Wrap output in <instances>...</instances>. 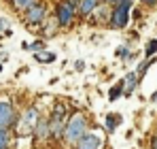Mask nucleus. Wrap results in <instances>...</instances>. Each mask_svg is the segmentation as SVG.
Here are the masks:
<instances>
[{
    "instance_id": "21",
    "label": "nucleus",
    "mask_w": 157,
    "mask_h": 149,
    "mask_svg": "<svg viewBox=\"0 0 157 149\" xmlns=\"http://www.w3.org/2000/svg\"><path fill=\"white\" fill-rule=\"evenodd\" d=\"M151 147H153V149H157V134L153 136V139H151Z\"/></svg>"
},
{
    "instance_id": "4",
    "label": "nucleus",
    "mask_w": 157,
    "mask_h": 149,
    "mask_svg": "<svg viewBox=\"0 0 157 149\" xmlns=\"http://www.w3.org/2000/svg\"><path fill=\"white\" fill-rule=\"evenodd\" d=\"M55 17H57V22L62 28H66V26L72 24V19H75V2H70V0H62L57 6H55Z\"/></svg>"
},
{
    "instance_id": "9",
    "label": "nucleus",
    "mask_w": 157,
    "mask_h": 149,
    "mask_svg": "<svg viewBox=\"0 0 157 149\" xmlns=\"http://www.w3.org/2000/svg\"><path fill=\"white\" fill-rule=\"evenodd\" d=\"M91 15H96V22L98 24H104V22H108L110 24V15H113V9H108V6H96V11L91 13Z\"/></svg>"
},
{
    "instance_id": "14",
    "label": "nucleus",
    "mask_w": 157,
    "mask_h": 149,
    "mask_svg": "<svg viewBox=\"0 0 157 149\" xmlns=\"http://www.w3.org/2000/svg\"><path fill=\"white\" fill-rule=\"evenodd\" d=\"M0 149H9V128H0Z\"/></svg>"
},
{
    "instance_id": "16",
    "label": "nucleus",
    "mask_w": 157,
    "mask_h": 149,
    "mask_svg": "<svg viewBox=\"0 0 157 149\" xmlns=\"http://www.w3.org/2000/svg\"><path fill=\"white\" fill-rule=\"evenodd\" d=\"M24 49H28V51H43L45 49V43L43 41H36V43H24Z\"/></svg>"
},
{
    "instance_id": "17",
    "label": "nucleus",
    "mask_w": 157,
    "mask_h": 149,
    "mask_svg": "<svg viewBox=\"0 0 157 149\" xmlns=\"http://www.w3.org/2000/svg\"><path fill=\"white\" fill-rule=\"evenodd\" d=\"M155 51H157V38H153V41H149V45H147L144 53H147V58H151Z\"/></svg>"
},
{
    "instance_id": "5",
    "label": "nucleus",
    "mask_w": 157,
    "mask_h": 149,
    "mask_svg": "<svg viewBox=\"0 0 157 149\" xmlns=\"http://www.w3.org/2000/svg\"><path fill=\"white\" fill-rule=\"evenodd\" d=\"M47 19V6L40 4V2H34L30 9L26 11V22L32 26H40Z\"/></svg>"
},
{
    "instance_id": "11",
    "label": "nucleus",
    "mask_w": 157,
    "mask_h": 149,
    "mask_svg": "<svg viewBox=\"0 0 157 149\" xmlns=\"http://www.w3.org/2000/svg\"><path fill=\"white\" fill-rule=\"evenodd\" d=\"M138 79H140V74H138V73H130V74H125V79H123V85H125V94H132V92H134V87H136Z\"/></svg>"
},
{
    "instance_id": "13",
    "label": "nucleus",
    "mask_w": 157,
    "mask_h": 149,
    "mask_svg": "<svg viewBox=\"0 0 157 149\" xmlns=\"http://www.w3.org/2000/svg\"><path fill=\"white\" fill-rule=\"evenodd\" d=\"M11 2H13V6H15V9H19V11H28L36 0H11Z\"/></svg>"
},
{
    "instance_id": "24",
    "label": "nucleus",
    "mask_w": 157,
    "mask_h": 149,
    "mask_svg": "<svg viewBox=\"0 0 157 149\" xmlns=\"http://www.w3.org/2000/svg\"><path fill=\"white\" fill-rule=\"evenodd\" d=\"M151 102H157V92L153 94V96H151Z\"/></svg>"
},
{
    "instance_id": "20",
    "label": "nucleus",
    "mask_w": 157,
    "mask_h": 149,
    "mask_svg": "<svg viewBox=\"0 0 157 149\" xmlns=\"http://www.w3.org/2000/svg\"><path fill=\"white\" fill-rule=\"evenodd\" d=\"M6 28H9V22L6 19H0V30H4L6 34H11V30H6Z\"/></svg>"
},
{
    "instance_id": "6",
    "label": "nucleus",
    "mask_w": 157,
    "mask_h": 149,
    "mask_svg": "<svg viewBox=\"0 0 157 149\" xmlns=\"http://www.w3.org/2000/svg\"><path fill=\"white\" fill-rule=\"evenodd\" d=\"M17 122L15 109L9 100H0V128H11Z\"/></svg>"
},
{
    "instance_id": "26",
    "label": "nucleus",
    "mask_w": 157,
    "mask_h": 149,
    "mask_svg": "<svg viewBox=\"0 0 157 149\" xmlns=\"http://www.w3.org/2000/svg\"><path fill=\"white\" fill-rule=\"evenodd\" d=\"M0 70H2V64H0Z\"/></svg>"
},
{
    "instance_id": "3",
    "label": "nucleus",
    "mask_w": 157,
    "mask_h": 149,
    "mask_svg": "<svg viewBox=\"0 0 157 149\" xmlns=\"http://www.w3.org/2000/svg\"><path fill=\"white\" fill-rule=\"evenodd\" d=\"M38 119H40V117H38V111H36L34 107L26 109V113L21 115L19 124H17V134H19V136H26V134H30V132H34Z\"/></svg>"
},
{
    "instance_id": "2",
    "label": "nucleus",
    "mask_w": 157,
    "mask_h": 149,
    "mask_svg": "<svg viewBox=\"0 0 157 149\" xmlns=\"http://www.w3.org/2000/svg\"><path fill=\"white\" fill-rule=\"evenodd\" d=\"M51 136L53 139H62L64 136V130H66V107L64 104H57L55 107V111H53L51 115Z\"/></svg>"
},
{
    "instance_id": "19",
    "label": "nucleus",
    "mask_w": 157,
    "mask_h": 149,
    "mask_svg": "<svg viewBox=\"0 0 157 149\" xmlns=\"http://www.w3.org/2000/svg\"><path fill=\"white\" fill-rule=\"evenodd\" d=\"M117 55H119V58H128V55H130V51L125 49V47H119V49H117Z\"/></svg>"
},
{
    "instance_id": "7",
    "label": "nucleus",
    "mask_w": 157,
    "mask_h": 149,
    "mask_svg": "<svg viewBox=\"0 0 157 149\" xmlns=\"http://www.w3.org/2000/svg\"><path fill=\"white\" fill-rule=\"evenodd\" d=\"M77 149H102V139L91 132H85L77 141Z\"/></svg>"
},
{
    "instance_id": "1",
    "label": "nucleus",
    "mask_w": 157,
    "mask_h": 149,
    "mask_svg": "<svg viewBox=\"0 0 157 149\" xmlns=\"http://www.w3.org/2000/svg\"><path fill=\"white\" fill-rule=\"evenodd\" d=\"M87 117L85 115H72L70 119H68V124H66V130H64V139H66V143H72V145H77V141L87 132Z\"/></svg>"
},
{
    "instance_id": "18",
    "label": "nucleus",
    "mask_w": 157,
    "mask_h": 149,
    "mask_svg": "<svg viewBox=\"0 0 157 149\" xmlns=\"http://www.w3.org/2000/svg\"><path fill=\"white\" fill-rule=\"evenodd\" d=\"M117 122H119V117H115V115H108L104 119V124H106L108 130H115V128H117Z\"/></svg>"
},
{
    "instance_id": "8",
    "label": "nucleus",
    "mask_w": 157,
    "mask_h": 149,
    "mask_svg": "<svg viewBox=\"0 0 157 149\" xmlns=\"http://www.w3.org/2000/svg\"><path fill=\"white\" fill-rule=\"evenodd\" d=\"M34 134H36V139H49L51 136V122L49 119H38V124L34 128Z\"/></svg>"
},
{
    "instance_id": "23",
    "label": "nucleus",
    "mask_w": 157,
    "mask_h": 149,
    "mask_svg": "<svg viewBox=\"0 0 157 149\" xmlns=\"http://www.w3.org/2000/svg\"><path fill=\"white\" fill-rule=\"evenodd\" d=\"M142 2H144V4H149V6H153V4H155L157 0H142Z\"/></svg>"
},
{
    "instance_id": "22",
    "label": "nucleus",
    "mask_w": 157,
    "mask_h": 149,
    "mask_svg": "<svg viewBox=\"0 0 157 149\" xmlns=\"http://www.w3.org/2000/svg\"><path fill=\"white\" fill-rule=\"evenodd\" d=\"M83 68H85V64H83V60H78L77 62V70H83Z\"/></svg>"
},
{
    "instance_id": "25",
    "label": "nucleus",
    "mask_w": 157,
    "mask_h": 149,
    "mask_svg": "<svg viewBox=\"0 0 157 149\" xmlns=\"http://www.w3.org/2000/svg\"><path fill=\"white\" fill-rule=\"evenodd\" d=\"M106 2H108V4H117L119 0H106Z\"/></svg>"
},
{
    "instance_id": "15",
    "label": "nucleus",
    "mask_w": 157,
    "mask_h": 149,
    "mask_svg": "<svg viewBox=\"0 0 157 149\" xmlns=\"http://www.w3.org/2000/svg\"><path fill=\"white\" fill-rule=\"evenodd\" d=\"M36 62H43V64L55 62V53H36Z\"/></svg>"
},
{
    "instance_id": "12",
    "label": "nucleus",
    "mask_w": 157,
    "mask_h": 149,
    "mask_svg": "<svg viewBox=\"0 0 157 149\" xmlns=\"http://www.w3.org/2000/svg\"><path fill=\"white\" fill-rule=\"evenodd\" d=\"M123 92H125V85H123V79H121L117 85H113V87H110V92H108V98H110V100H117L119 96H121V94H123Z\"/></svg>"
},
{
    "instance_id": "10",
    "label": "nucleus",
    "mask_w": 157,
    "mask_h": 149,
    "mask_svg": "<svg viewBox=\"0 0 157 149\" xmlns=\"http://www.w3.org/2000/svg\"><path fill=\"white\" fill-rule=\"evenodd\" d=\"M98 4H100V0H81L78 2V13L81 15H91Z\"/></svg>"
}]
</instances>
